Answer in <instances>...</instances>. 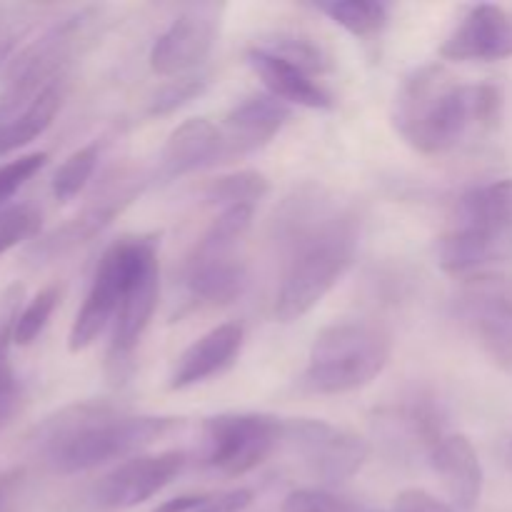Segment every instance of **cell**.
<instances>
[{
  "label": "cell",
  "mask_w": 512,
  "mask_h": 512,
  "mask_svg": "<svg viewBox=\"0 0 512 512\" xmlns=\"http://www.w3.org/2000/svg\"><path fill=\"white\" fill-rule=\"evenodd\" d=\"M273 228L285 255L273 313L280 323H295L318 308L350 270L360 220L328 188L305 183L280 203Z\"/></svg>",
  "instance_id": "obj_1"
},
{
  "label": "cell",
  "mask_w": 512,
  "mask_h": 512,
  "mask_svg": "<svg viewBox=\"0 0 512 512\" xmlns=\"http://www.w3.org/2000/svg\"><path fill=\"white\" fill-rule=\"evenodd\" d=\"M180 425V418L128 415L108 403L83 400L45 418L35 428L33 448L48 470L78 475L113 460L138 458Z\"/></svg>",
  "instance_id": "obj_2"
},
{
  "label": "cell",
  "mask_w": 512,
  "mask_h": 512,
  "mask_svg": "<svg viewBox=\"0 0 512 512\" xmlns=\"http://www.w3.org/2000/svg\"><path fill=\"white\" fill-rule=\"evenodd\" d=\"M473 125H480L475 85H463L440 63L405 75L393 100V128L423 155L453 150Z\"/></svg>",
  "instance_id": "obj_3"
},
{
  "label": "cell",
  "mask_w": 512,
  "mask_h": 512,
  "mask_svg": "<svg viewBox=\"0 0 512 512\" xmlns=\"http://www.w3.org/2000/svg\"><path fill=\"white\" fill-rule=\"evenodd\" d=\"M390 353V335L378 325L363 320L333 323L315 335L300 388L313 395L353 393L383 373Z\"/></svg>",
  "instance_id": "obj_4"
},
{
  "label": "cell",
  "mask_w": 512,
  "mask_h": 512,
  "mask_svg": "<svg viewBox=\"0 0 512 512\" xmlns=\"http://www.w3.org/2000/svg\"><path fill=\"white\" fill-rule=\"evenodd\" d=\"M160 268L155 238H123V293L113 320L105 370L113 385L128 383L135 350L158 308Z\"/></svg>",
  "instance_id": "obj_5"
},
{
  "label": "cell",
  "mask_w": 512,
  "mask_h": 512,
  "mask_svg": "<svg viewBox=\"0 0 512 512\" xmlns=\"http://www.w3.org/2000/svg\"><path fill=\"white\" fill-rule=\"evenodd\" d=\"M100 25L103 15L98 8L78 10L70 18L55 23L5 65V90L33 98L48 85L60 83L68 65L98 40Z\"/></svg>",
  "instance_id": "obj_6"
},
{
  "label": "cell",
  "mask_w": 512,
  "mask_h": 512,
  "mask_svg": "<svg viewBox=\"0 0 512 512\" xmlns=\"http://www.w3.org/2000/svg\"><path fill=\"white\" fill-rule=\"evenodd\" d=\"M205 463L238 478L258 468L283 440V423L263 413H223L203 423Z\"/></svg>",
  "instance_id": "obj_7"
},
{
  "label": "cell",
  "mask_w": 512,
  "mask_h": 512,
  "mask_svg": "<svg viewBox=\"0 0 512 512\" xmlns=\"http://www.w3.org/2000/svg\"><path fill=\"white\" fill-rule=\"evenodd\" d=\"M283 440L315 478L330 485L345 483L358 475L370 455V445L358 433L328 420H285Z\"/></svg>",
  "instance_id": "obj_8"
},
{
  "label": "cell",
  "mask_w": 512,
  "mask_h": 512,
  "mask_svg": "<svg viewBox=\"0 0 512 512\" xmlns=\"http://www.w3.org/2000/svg\"><path fill=\"white\" fill-rule=\"evenodd\" d=\"M220 30V8L198 3L185 8L150 48V68L163 78H180L208 60Z\"/></svg>",
  "instance_id": "obj_9"
},
{
  "label": "cell",
  "mask_w": 512,
  "mask_h": 512,
  "mask_svg": "<svg viewBox=\"0 0 512 512\" xmlns=\"http://www.w3.org/2000/svg\"><path fill=\"white\" fill-rule=\"evenodd\" d=\"M185 463L188 458L180 450L130 458L100 480L95 498L103 508L110 510H128L143 505L145 500L158 495L165 485L173 483L183 473Z\"/></svg>",
  "instance_id": "obj_10"
},
{
  "label": "cell",
  "mask_w": 512,
  "mask_h": 512,
  "mask_svg": "<svg viewBox=\"0 0 512 512\" xmlns=\"http://www.w3.org/2000/svg\"><path fill=\"white\" fill-rule=\"evenodd\" d=\"M123 293V240L110 245L100 258L88 295L75 315L68 333L70 353H83L115 320Z\"/></svg>",
  "instance_id": "obj_11"
},
{
  "label": "cell",
  "mask_w": 512,
  "mask_h": 512,
  "mask_svg": "<svg viewBox=\"0 0 512 512\" xmlns=\"http://www.w3.org/2000/svg\"><path fill=\"white\" fill-rule=\"evenodd\" d=\"M512 55V15L493 3L468 8L453 33L440 48V58L458 60H503Z\"/></svg>",
  "instance_id": "obj_12"
},
{
  "label": "cell",
  "mask_w": 512,
  "mask_h": 512,
  "mask_svg": "<svg viewBox=\"0 0 512 512\" xmlns=\"http://www.w3.org/2000/svg\"><path fill=\"white\" fill-rule=\"evenodd\" d=\"M288 120L290 108L273 95H253V98L243 100L230 110L223 130H220L218 163L243 158V155L265 148L285 128Z\"/></svg>",
  "instance_id": "obj_13"
},
{
  "label": "cell",
  "mask_w": 512,
  "mask_h": 512,
  "mask_svg": "<svg viewBox=\"0 0 512 512\" xmlns=\"http://www.w3.org/2000/svg\"><path fill=\"white\" fill-rule=\"evenodd\" d=\"M60 105H63L60 83L48 85L33 98L3 90L0 93V158L40 138L53 125Z\"/></svg>",
  "instance_id": "obj_14"
},
{
  "label": "cell",
  "mask_w": 512,
  "mask_h": 512,
  "mask_svg": "<svg viewBox=\"0 0 512 512\" xmlns=\"http://www.w3.org/2000/svg\"><path fill=\"white\" fill-rule=\"evenodd\" d=\"M243 340L245 330L238 323H223L218 328L208 330L205 335H200L195 343H190L180 353L178 363H175L173 373H170L168 388L188 390L193 385H200L220 375L238 360L240 350H243Z\"/></svg>",
  "instance_id": "obj_15"
},
{
  "label": "cell",
  "mask_w": 512,
  "mask_h": 512,
  "mask_svg": "<svg viewBox=\"0 0 512 512\" xmlns=\"http://www.w3.org/2000/svg\"><path fill=\"white\" fill-rule=\"evenodd\" d=\"M245 60L253 68V73L263 80L268 95L283 100L285 105H303L313 110H330L335 105L333 95L313 78L305 68H300L293 60L273 53V50L255 45L245 53Z\"/></svg>",
  "instance_id": "obj_16"
},
{
  "label": "cell",
  "mask_w": 512,
  "mask_h": 512,
  "mask_svg": "<svg viewBox=\"0 0 512 512\" xmlns=\"http://www.w3.org/2000/svg\"><path fill=\"white\" fill-rule=\"evenodd\" d=\"M430 465L453 500L455 510L473 512L483 495V463L468 435H443L430 450Z\"/></svg>",
  "instance_id": "obj_17"
},
{
  "label": "cell",
  "mask_w": 512,
  "mask_h": 512,
  "mask_svg": "<svg viewBox=\"0 0 512 512\" xmlns=\"http://www.w3.org/2000/svg\"><path fill=\"white\" fill-rule=\"evenodd\" d=\"M133 195L135 188H128L125 183L120 185L118 190H113V193H105L103 198L95 200L93 205H88L83 213L75 215L73 220H68V223L60 225V228H55L53 233L45 235L43 240H38V243L30 248L28 255L35 263H50V260L75 250L78 245L88 243V240H93L95 235H100L108 228L110 220L130 203Z\"/></svg>",
  "instance_id": "obj_18"
},
{
  "label": "cell",
  "mask_w": 512,
  "mask_h": 512,
  "mask_svg": "<svg viewBox=\"0 0 512 512\" xmlns=\"http://www.w3.org/2000/svg\"><path fill=\"white\" fill-rule=\"evenodd\" d=\"M458 310L495 358L512 360V295L493 283H480L460 298Z\"/></svg>",
  "instance_id": "obj_19"
},
{
  "label": "cell",
  "mask_w": 512,
  "mask_h": 512,
  "mask_svg": "<svg viewBox=\"0 0 512 512\" xmlns=\"http://www.w3.org/2000/svg\"><path fill=\"white\" fill-rule=\"evenodd\" d=\"M435 258L445 273L463 275L490 263L512 258V230H488L463 225L443 235L435 245Z\"/></svg>",
  "instance_id": "obj_20"
},
{
  "label": "cell",
  "mask_w": 512,
  "mask_h": 512,
  "mask_svg": "<svg viewBox=\"0 0 512 512\" xmlns=\"http://www.w3.org/2000/svg\"><path fill=\"white\" fill-rule=\"evenodd\" d=\"M220 160V128L205 118H190L170 133L158 163V178L163 183L208 168Z\"/></svg>",
  "instance_id": "obj_21"
},
{
  "label": "cell",
  "mask_w": 512,
  "mask_h": 512,
  "mask_svg": "<svg viewBox=\"0 0 512 512\" xmlns=\"http://www.w3.org/2000/svg\"><path fill=\"white\" fill-rule=\"evenodd\" d=\"M248 273L238 258H193L183 268V288L198 305H228L243 295Z\"/></svg>",
  "instance_id": "obj_22"
},
{
  "label": "cell",
  "mask_w": 512,
  "mask_h": 512,
  "mask_svg": "<svg viewBox=\"0 0 512 512\" xmlns=\"http://www.w3.org/2000/svg\"><path fill=\"white\" fill-rule=\"evenodd\" d=\"M463 225L488 230H512V178L478 185L458 203Z\"/></svg>",
  "instance_id": "obj_23"
},
{
  "label": "cell",
  "mask_w": 512,
  "mask_h": 512,
  "mask_svg": "<svg viewBox=\"0 0 512 512\" xmlns=\"http://www.w3.org/2000/svg\"><path fill=\"white\" fill-rule=\"evenodd\" d=\"M315 10L355 38H373L388 25V8L378 0H318Z\"/></svg>",
  "instance_id": "obj_24"
},
{
  "label": "cell",
  "mask_w": 512,
  "mask_h": 512,
  "mask_svg": "<svg viewBox=\"0 0 512 512\" xmlns=\"http://www.w3.org/2000/svg\"><path fill=\"white\" fill-rule=\"evenodd\" d=\"M270 183L258 170H238V173L215 178L205 188V203L223 210L233 208H255L268 195Z\"/></svg>",
  "instance_id": "obj_25"
},
{
  "label": "cell",
  "mask_w": 512,
  "mask_h": 512,
  "mask_svg": "<svg viewBox=\"0 0 512 512\" xmlns=\"http://www.w3.org/2000/svg\"><path fill=\"white\" fill-rule=\"evenodd\" d=\"M98 158V143H90L78 148L73 155H68V158L63 160V165H60L53 175V195L58 203H70V200L78 198V195L83 193L88 180L93 178Z\"/></svg>",
  "instance_id": "obj_26"
},
{
  "label": "cell",
  "mask_w": 512,
  "mask_h": 512,
  "mask_svg": "<svg viewBox=\"0 0 512 512\" xmlns=\"http://www.w3.org/2000/svg\"><path fill=\"white\" fill-rule=\"evenodd\" d=\"M60 303V288L58 285H48V288L40 290L18 315V325H15V345L25 348V345H33L38 340V335L43 333L45 325H48L50 315L58 308Z\"/></svg>",
  "instance_id": "obj_27"
},
{
  "label": "cell",
  "mask_w": 512,
  "mask_h": 512,
  "mask_svg": "<svg viewBox=\"0 0 512 512\" xmlns=\"http://www.w3.org/2000/svg\"><path fill=\"white\" fill-rule=\"evenodd\" d=\"M40 213L33 205H10L0 210V255L15 245L35 238L40 230Z\"/></svg>",
  "instance_id": "obj_28"
},
{
  "label": "cell",
  "mask_w": 512,
  "mask_h": 512,
  "mask_svg": "<svg viewBox=\"0 0 512 512\" xmlns=\"http://www.w3.org/2000/svg\"><path fill=\"white\" fill-rule=\"evenodd\" d=\"M208 88V78L205 75H185V78L173 80V83L163 85L150 100V115H170L178 108L188 105L190 100L200 98L203 90Z\"/></svg>",
  "instance_id": "obj_29"
},
{
  "label": "cell",
  "mask_w": 512,
  "mask_h": 512,
  "mask_svg": "<svg viewBox=\"0 0 512 512\" xmlns=\"http://www.w3.org/2000/svg\"><path fill=\"white\" fill-rule=\"evenodd\" d=\"M45 163H48V153H30L0 165V205L8 203Z\"/></svg>",
  "instance_id": "obj_30"
},
{
  "label": "cell",
  "mask_w": 512,
  "mask_h": 512,
  "mask_svg": "<svg viewBox=\"0 0 512 512\" xmlns=\"http://www.w3.org/2000/svg\"><path fill=\"white\" fill-rule=\"evenodd\" d=\"M10 345H0V430L13 423L23 403V390H20L15 370L8 358Z\"/></svg>",
  "instance_id": "obj_31"
},
{
  "label": "cell",
  "mask_w": 512,
  "mask_h": 512,
  "mask_svg": "<svg viewBox=\"0 0 512 512\" xmlns=\"http://www.w3.org/2000/svg\"><path fill=\"white\" fill-rule=\"evenodd\" d=\"M395 512H458L453 505L443 503L435 495H430L428 490L410 488L395 498Z\"/></svg>",
  "instance_id": "obj_32"
},
{
  "label": "cell",
  "mask_w": 512,
  "mask_h": 512,
  "mask_svg": "<svg viewBox=\"0 0 512 512\" xmlns=\"http://www.w3.org/2000/svg\"><path fill=\"white\" fill-rule=\"evenodd\" d=\"M253 503V493L248 488L228 490V493L205 495L203 505L195 512H240Z\"/></svg>",
  "instance_id": "obj_33"
},
{
  "label": "cell",
  "mask_w": 512,
  "mask_h": 512,
  "mask_svg": "<svg viewBox=\"0 0 512 512\" xmlns=\"http://www.w3.org/2000/svg\"><path fill=\"white\" fill-rule=\"evenodd\" d=\"M205 495H180V498L165 500L163 505H158L153 512H195L203 505Z\"/></svg>",
  "instance_id": "obj_34"
},
{
  "label": "cell",
  "mask_w": 512,
  "mask_h": 512,
  "mask_svg": "<svg viewBox=\"0 0 512 512\" xmlns=\"http://www.w3.org/2000/svg\"><path fill=\"white\" fill-rule=\"evenodd\" d=\"M18 480H20V470H5V473H0V505H3V500L8 498L10 490L15 488Z\"/></svg>",
  "instance_id": "obj_35"
},
{
  "label": "cell",
  "mask_w": 512,
  "mask_h": 512,
  "mask_svg": "<svg viewBox=\"0 0 512 512\" xmlns=\"http://www.w3.org/2000/svg\"><path fill=\"white\" fill-rule=\"evenodd\" d=\"M505 460H508V465L512 468V438L505 443Z\"/></svg>",
  "instance_id": "obj_36"
}]
</instances>
